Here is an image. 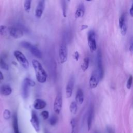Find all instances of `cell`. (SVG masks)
<instances>
[{"label":"cell","instance_id":"6da1fadb","mask_svg":"<svg viewBox=\"0 0 133 133\" xmlns=\"http://www.w3.org/2000/svg\"><path fill=\"white\" fill-rule=\"evenodd\" d=\"M32 63L35 73L37 81L41 83L46 82L47 78V74L41 63L35 59L32 60Z\"/></svg>","mask_w":133,"mask_h":133},{"label":"cell","instance_id":"7a4b0ae2","mask_svg":"<svg viewBox=\"0 0 133 133\" xmlns=\"http://www.w3.org/2000/svg\"><path fill=\"white\" fill-rule=\"evenodd\" d=\"M20 45L22 47L28 50L34 57L37 58H41L42 57V54L41 50L31 43L23 41L20 43Z\"/></svg>","mask_w":133,"mask_h":133},{"label":"cell","instance_id":"3957f363","mask_svg":"<svg viewBox=\"0 0 133 133\" xmlns=\"http://www.w3.org/2000/svg\"><path fill=\"white\" fill-rule=\"evenodd\" d=\"M8 34L14 38L18 39L23 36L24 30L19 25H13L8 27Z\"/></svg>","mask_w":133,"mask_h":133},{"label":"cell","instance_id":"277c9868","mask_svg":"<svg viewBox=\"0 0 133 133\" xmlns=\"http://www.w3.org/2000/svg\"><path fill=\"white\" fill-rule=\"evenodd\" d=\"M59 57L61 63H65L68 58V48L66 45V41L64 38L60 45L59 49Z\"/></svg>","mask_w":133,"mask_h":133},{"label":"cell","instance_id":"5b68a950","mask_svg":"<svg viewBox=\"0 0 133 133\" xmlns=\"http://www.w3.org/2000/svg\"><path fill=\"white\" fill-rule=\"evenodd\" d=\"M14 56L16 58V60L24 68L26 69L29 68V62L22 52L19 50H15L14 51Z\"/></svg>","mask_w":133,"mask_h":133},{"label":"cell","instance_id":"8992f818","mask_svg":"<svg viewBox=\"0 0 133 133\" xmlns=\"http://www.w3.org/2000/svg\"><path fill=\"white\" fill-rule=\"evenodd\" d=\"M88 45L91 52L96 51L97 49V44L96 41V35L94 31L90 30L88 32L87 35Z\"/></svg>","mask_w":133,"mask_h":133},{"label":"cell","instance_id":"52a82bcc","mask_svg":"<svg viewBox=\"0 0 133 133\" xmlns=\"http://www.w3.org/2000/svg\"><path fill=\"white\" fill-rule=\"evenodd\" d=\"M100 80V77L98 70H95L92 73L89 79V85L90 87L91 88H96Z\"/></svg>","mask_w":133,"mask_h":133},{"label":"cell","instance_id":"ba28073f","mask_svg":"<svg viewBox=\"0 0 133 133\" xmlns=\"http://www.w3.org/2000/svg\"><path fill=\"white\" fill-rule=\"evenodd\" d=\"M62 105V97L61 94H58L55 99L54 102V112L59 114L61 110Z\"/></svg>","mask_w":133,"mask_h":133},{"label":"cell","instance_id":"9c48e42d","mask_svg":"<svg viewBox=\"0 0 133 133\" xmlns=\"http://www.w3.org/2000/svg\"><path fill=\"white\" fill-rule=\"evenodd\" d=\"M30 122L35 131L38 133L40 131L39 121L36 115V113L34 111H32L31 113V118L30 119Z\"/></svg>","mask_w":133,"mask_h":133},{"label":"cell","instance_id":"30bf717a","mask_svg":"<svg viewBox=\"0 0 133 133\" xmlns=\"http://www.w3.org/2000/svg\"><path fill=\"white\" fill-rule=\"evenodd\" d=\"M45 5V0H39L35 11V16L37 18L39 19L41 18L42 14L43 13V11L44 10Z\"/></svg>","mask_w":133,"mask_h":133},{"label":"cell","instance_id":"8fae6325","mask_svg":"<svg viewBox=\"0 0 133 133\" xmlns=\"http://www.w3.org/2000/svg\"><path fill=\"white\" fill-rule=\"evenodd\" d=\"M97 66H98V71L99 72L100 80L103 78V74H104V71H103V67L102 65V57H101V54L100 51H98L97 54Z\"/></svg>","mask_w":133,"mask_h":133},{"label":"cell","instance_id":"7c38bea8","mask_svg":"<svg viewBox=\"0 0 133 133\" xmlns=\"http://www.w3.org/2000/svg\"><path fill=\"white\" fill-rule=\"evenodd\" d=\"M74 79L73 77H71L69 80L66 86V89H65V93H66V96L68 98H70L72 95L73 90V87H74Z\"/></svg>","mask_w":133,"mask_h":133},{"label":"cell","instance_id":"4fadbf2b","mask_svg":"<svg viewBox=\"0 0 133 133\" xmlns=\"http://www.w3.org/2000/svg\"><path fill=\"white\" fill-rule=\"evenodd\" d=\"M46 105V101L40 99H35L33 102V107L35 110H42L45 108Z\"/></svg>","mask_w":133,"mask_h":133},{"label":"cell","instance_id":"5bb4252c","mask_svg":"<svg viewBox=\"0 0 133 133\" xmlns=\"http://www.w3.org/2000/svg\"><path fill=\"white\" fill-rule=\"evenodd\" d=\"M85 8L84 5L82 3L78 5L75 11V18L77 19V18H82V17H83L85 13Z\"/></svg>","mask_w":133,"mask_h":133},{"label":"cell","instance_id":"9a60e30c","mask_svg":"<svg viewBox=\"0 0 133 133\" xmlns=\"http://www.w3.org/2000/svg\"><path fill=\"white\" fill-rule=\"evenodd\" d=\"M11 87L7 85H4L0 87V93L4 96H8L12 93Z\"/></svg>","mask_w":133,"mask_h":133},{"label":"cell","instance_id":"2e32d148","mask_svg":"<svg viewBox=\"0 0 133 133\" xmlns=\"http://www.w3.org/2000/svg\"><path fill=\"white\" fill-rule=\"evenodd\" d=\"M12 126L14 133H20L18 125V116L16 113H14L12 116Z\"/></svg>","mask_w":133,"mask_h":133},{"label":"cell","instance_id":"e0dca14e","mask_svg":"<svg viewBox=\"0 0 133 133\" xmlns=\"http://www.w3.org/2000/svg\"><path fill=\"white\" fill-rule=\"evenodd\" d=\"M84 97L83 91L81 89H78L75 96V101L79 104H82L84 101Z\"/></svg>","mask_w":133,"mask_h":133},{"label":"cell","instance_id":"ac0fdd59","mask_svg":"<svg viewBox=\"0 0 133 133\" xmlns=\"http://www.w3.org/2000/svg\"><path fill=\"white\" fill-rule=\"evenodd\" d=\"M92 118H93V108L91 107L88 111V114L87 116V130L88 131H89L92 124Z\"/></svg>","mask_w":133,"mask_h":133},{"label":"cell","instance_id":"d6986e66","mask_svg":"<svg viewBox=\"0 0 133 133\" xmlns=\"http://www.w3.org/2000/svg\"><path fill=\"white\" fill-rule=\"evenodd\" d=\"M29 86H28L26 83L23 82L21 89V94L22 96L24 99H26L28 97L29 95Z\"/></svg>","mask_w":133,"mask_h":133},{"label":"cell","instance_id":"ffe728a7","mask_svg":"<svg viewBox=\"0 0 133 133\" xmlns=\"http://www.w3.org/2000/svg\"><path fill=\"white\" fill-rule=\"evenodd\" d=\"M70 111L72 114H75L77 111V104L76 101H72L69 107Z\"/></svg>","mask_w":133,"mask_h":133},{"label":"cell","instance_id":"44dd1931","mask_svg":"<svg viewBox=\"0 0 133 133\" xmlns=\"http://www.w3.org/2000/svg\"><path fill=\"white\" fill-rule=\"evenodd\" d=\"M89 59L88 57H85L84 60L82 64H81V69L83 72H85L89 66Z\"/></svg>","mask_w":133,"mask_h":133},{"label":"cell","instance_id":"7402d4cb","mask_svg":"<svg viewBox=\"0 0 133 133\" xmlns=\"http://www.w3.org/2000/svg\"><path fill=\"white\" fill-rule=\"evenodd\" d=\"M61 5L62 10V14L64 17H66V11H67V4L66 0H61Z\"/></svg>","mask_w":133,"mask_h":133},{"label":"cell","instance_id":"603a6c76","mask_svg":"<svg viewBox=\"0 0 133 133\" xmlns=\"http://www.w3.org/2000/svg\"><path fill=\"white\" fill-rule=\"evenodd\" d=\"M31 2L32 0H25L24 3V8L26 12H29L30 9H31Z\"/></svg>","mask_w":133,"mask_h":133},{"label":"cell","instance_id":"cb8c5ba5","mask_svg":"<svg viewBox=\"0 0 133 133\" xmlns=\"http://www.w3.org/2000/svg\"><path fill=\"white\" fill-rule=\"evenodd\" d=\"M0 67L4 70H8L9 66L3 58L0 57Z\"/></svg>","mask_w":133,"mask_h":133},{"label":"cell","instance_id":"d4e9b609","mask_svg":"<svg viewBox=\"0 0 133 133\" xmlns=\"http://www.w3.org/2000/svg\"><path fill=\"white\" fill-rule=\"evenodd\" d=\"M23 82H24L25 83H26L30 87H34L35 86V82L33 80H32L29 78H25L23 80Z\"/></svg>","mask_w":133,"mask_h":133},{"label":"cell","instance_id":"484cf974","mask_svg":"<svg viewBox=\"0 0 133 133\" xmlns=\"http://www.w3.org/2000/svg\"><path fill=\"white\" fill-rule=\"evenodd\" d=\"M8 34V27L5 25H0V35H5Z\"/></svg>","mask_w":133,"mask_h":133},{"label":"cell","instance_id":"4316f807","mask_svg":"<svg viewBox=\"0 0 133 133\" xmlns=\"http://www.w3.org/2000/svg\"><path fill=\"white\" fill-rule=\"evenodd\" d=\"M70 125L71 126V133H75L76 130V120L75 118H72L70 121Z\"/></svg>","mask_w":133,"mask_h":133},{"label":"cell","instance_id":"83f0119b","mask_svg":"<svg viewBox=\"0 0 133 133\" xmlns=\"http://www.w3.org/2000/svg\"><path fill=\"white\" fill-rule=\"evenodd\" d=\"M57 122H58V117L55 115L52 116L49 120V124L51 126H55L57 124Z\"/></svg>","mask_w":133,"mask_h":133},{"label":"cell","instance_id":"f1b7e54d","mask_svg":"<svg viewBox=\"0 0 133 133\" xmlns=\"http://www.w3.org/2000/svg\"><path fill=\"white\" fill-rule=\"evenodd\" d=\"M125 23V15L124 13L122 14L119 19V27L121 28L123 24Z\"/></svg>","mask_w":133,"mask_h":133},{"label":"cell","instance_id":"f546056e","mask_svg":"<svg viewBox=\"0 0 133 133\" xmlns=\"http://www.w3.org/2000/svg\"><path fill=\"white\" fill-rule=\"evenodd\" d=\"M3 117L4 118L6 119H9L11 117V113L10 111L8 109H5L3 112Z\"/></svg>","mask_w":133,"mask_h":133},{"label":"cell","instance_id":"4dcf8cb0","mask_svg":"<svg viewBox=\"0 0 133 133\" xmlns=\"http://www.w3.org/2000/svg\"><path fill=\"white\" fill-rule=\"evenodd\" d=\"M41 115L44 120H47L49 117V112L46 110L43 111L41 113Z\"/></svg>","mask_w":133,"mask_h":133},{"label":"cell","instance_id":"1f68e13d","mask_svg":"<svg viewBox=\"0 0 133 133\" xmlns=\"http://www.w3.org/2000/svg\"><path fill=\"white\" fill-rule=\"evenodd\" d=\"M132 81H133V77L132 75H130V76L129 77L127 82V84H126V87L127 88V89H129L131 87V85L132 83Z\"/></svg>","mask_w":133,"mask_h":133},{"label":"cell","instance_id":"d6a6232c","mask_svg":"<svg viewBox=\"0 0 133 133\" xmlns=\"http://www.w3.org/2000/svg\"><path fill=\"white\" fill-rule=\"evenodd\" d=\"M120 30H121V33L123 35H125L126 34L127 26L126 25V23H124L121 28H120Z\"/></svg>","mask_w":133,"mask_h":133},{"label":"cell","instance_id":"836d02e7","mask_svg":"<svg viewBox=\"0 0 133 133\" xmlns=\"http://www.w3.org/2000/svg\"><path fill=\"white\" fill-rule=\"evenodd\" d=\"M129 51L131 55H133V37H131L129 42Z\"/></svg>","mask_w":133,"mask_h":133},{"label":"cell","instance_id":"e575fe53","mask_svg":"<svg viewBox=\"0 0 133 133\" xmlns=\"http://www.w3.org/2000/svg\"><path fill=\"white\" fill-rule=\"evenodd\" d=\"M73 57L74 59H75L76 61H78L79 59V54L78 53V52L77 51H75L73 54Z\"/></svg>","mask_w":133,"mask_h":133},{"label":"cell","instance_id":"d590c367","mask_svg":"<svg viewBox=\"0 0 133 133\" xmlns=\"http://www.w3.org/2000/svg\"><path fill=\"white\" fill-rule=\"evenodd\" d=\"M129 14H130V15L131 16V17H133V1H132L131 6L129 10Z\"/></svg>","mask_w":133,"mask_h":133},{"label":"cell","instance_id":"8d00e7d4","mask_svg":"<svg viewBox=\"0 0 133 133\" xmlns=\"http://www.w3.org/2000/svg\"><path fill=\"white\" fill-rule=\"evenodd\" d=\"M88 28V26L86 25H82L81 26V30H84Z\"/></svg>","mask_w":133,"mask_h":133},{"label":"cell","instance_id":"74e56055","mask_svg":"<svg viewBox=\"0 0 133 133\" xmlns=\"http://www.w3.org/2000/svg\"><path fill=\"white\" fill-rule=\"evenodd\" d=\"M4 75L3 74V73L0 71V80L2 81V80H3L4 79Z\"/></svg>","mask_w":133,"mask_h":133},{"label":"cell","instance_id":"f35d334b","mask_svg":"<svg viewBox=\"0 0 133 133\" xmlns=\"http://www.w3.org/2000/svg\"><path fill=\"white\" fill-rule=\"evenodd\" d=\"M86 1H87V2H90V1H91L92 0H86Z\"/></svg>","mask_w":133,"mask_h":133},{"label":"cell","instance_id":"ab89813d","mask_svg":"<svg viewBox=\"0 0 133 133\" xmlns=\"http://www.w3.org/2000/svg\"><path fill=\"white\" fill-rule=\"evenodd\" d=\"M68 1H70V0H68Z\"/></svg>","mask_w":133,"mask_h":133}]
</instances>
